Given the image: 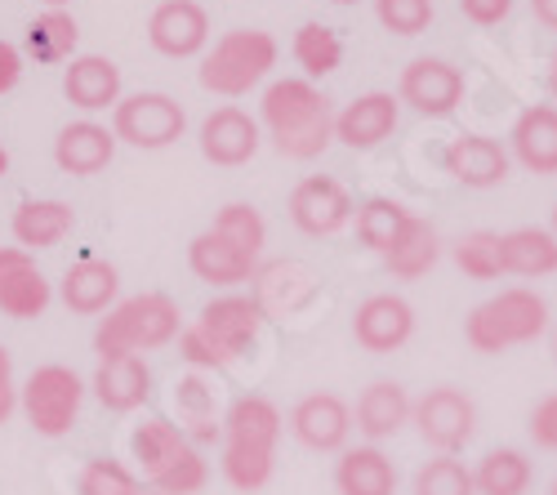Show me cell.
Returning a JSON list of instances; mask_svg holds the SVG:
<instances>
[{
	"instance_id": "cell-51",
	"label": "cell",
	"mask_w": 557,
	"mask_h": 495,
	"mask_svg": "<svg viewBox=\"0 0 557 495\" xmlns=\"http://www.w3.org/2000/svg\"><path fill=\"white\" fill-rule=\"evenodd\" d=\"M548 495H557V478H553V486H548Z\"/></svg>"
},
{
	"instance_id": "cell-29",
	"label": "cell",
	"mask_w": 557,
	"mask_h": 495,
	"mask_svg": "<svg viewBox=\"0 0 557 495\" xmlns=\"http://www.w3.org/2000/svg\"><path fill=\"white\" fill-rule=\"evenodd\" d=\"M437 259H442V237H437V228H433L429 219L410 214L406 228H401L397 242H393V250L384 255V268H388L397 282H420V277H429L433 268H437Z\"/></svg>"
},
{
	"instance_id": "cell-4",
	"label": "cell",
	"mask_w": 557,
	"mask_h": 495,
	"mask_svg": "<svg viewBox=\"0 0 557 495\" xmlns=\"http://www.w3.org/2000/svg\"><path fill=\"white\" fill-rule=\"evenodd\" d=\"M259 129L290 161H312L335 144V99L304 76L272 81L259 103Z\"/></svg>"
},
{
	"instance_id": "cell-45",
	"label": "cell",
	"mask_w": 557,
	"mask_h": 495,
	"mask_svg": "<svg viewBox=\"0 0 557 495\" xmlns=\"http://www.w3.org/2000/svg\"><path fill=\"white\" fill-rule=\"evenodd\" d=\"M531 14H535L548 32H557V0H531Z\"/></svg>"
},
{
	"instance_id": "cell-43",
	"label": "cell",
	"mask_w": 557,
	"mask_h": 495,
	"mask_svg": "<svg viewBox=\"0 0 557 495\" xmlns=\"http://www.w3.org/2000/svg\"><path fill=\"white\" fill-rule=\"evenodd\" d=\"M18 411V384H14V357L0 344V424H10V416Z\"/></svg>"
},
{
	"instance_id": "cell-3",
	"label": "cell",
	"mask_w": 557,
	"mask_h": 495,
	"mask_svg": "<svg viewBox=\"0 0 557 495\" xmlns=\"http://www.w3.org/2000/svg\"><path fill=\"white\" fill-rule=\"evenodd\" d=\"M263 326H268V312L255 295L223 290L197 312L188 326H183L178 357L193 371H227L259 344Z\"/></svg>"
},
{
	"instance_id": "cell-11",
	"label": "cell",
	"mask_w": 557,
	"mask_h": 495,
	"mask_svg": "<svg viewBox=\"0 0 557 495\" xmlns=\"http://www.w3.org/2000/svg\"><path fill=\"white\" fill-rule=\"evenodd\" d=\"M410 424L420 429L424 446H433L437 456H459L478 437V401L455 384H437L414 401Z\"/></svg>"
},
{
	"instance_id": "cell-32",
	"label": "cell",
	"mask_w": 557,
	"mask_h": 495,
	"mask_svg": "<svg viewBox=\"0 0 557 495\" xmlns=\"http://www.w3.org/2000/svg\"><path fill=\"white\" fill-rule=\"evenodd\" d=\"M535 482V465L518 451V446H495L473 469L478 495H527Z\"/></svg>"
},
{
	"instance_id": "cell-18",
	"label": "cell",
	"mask_w": 557,
	"mask_h": 495,
	"mask_svg": "<svg viewBox=\"0 0 557 495\" xmlns=\"http://www.w3.org/2000/svg\"><path fill=\"white\" fill-rule=\"evenodd\" d=\"M148 40L165 59H193L210 45V14L201 0H161L148 18Z\"/></svg>"
},
{
	"instance_id": "cell-6",
	"label": "cell",
	"mask_w": 557,
	"mask_h": 495,
	"mask_svg": "<svg viewBox=\"0 0 557 495\" xmlns=\"http://www.w3.org/2000/svg\"><path fill=\"white\" fill-rule=\"evenodd\" d=\"M183 312L165 290H144L129 295L116 308H108V318L95 331V352L99 357H121V352H157L183 335Z\"/></svg>"
},
{
	"instance_id": "cell-31",
	"label": "cell",
	"mask_w": 557,
	"mask_h": 495,
	"mask_svg": "<svg viewBox=\"0 0 557 495\" xmlns=\"http://www.w3.org/2000/svg\"><path fill=\"white\" fill-rule=\"evenodd\" d=\"M499 255L508 277H553L557 273V237L548 228L499 233Z\"/></svg>"
},
{
	"instance_id": "cell-5",
	"label": "cell",
	"mask_w": 557,
	"mask_h": 495,
	"mask_svg": "<svg viewBox=\"0 0 557 495\" xmlns=\"http://www.w3.org/2000/svg\"><path fill=\"white\" fill-rule=\"evenodd\" d=\"M129 456H134V473L157 495H201L210 486V465L201 446L161 416L144 420L129 433Z\"/></svg>"
},
{
	"instance_id": "cell-49",
	"label": "cell",
	"mask_w": 557,
	"mask_h": 495,
	"mask_svg": "<svg viewBox=\"0 0 557 495\" xmlns=\"http://www.w3.org/2000/svg\"><path fill=\"white\" fill-rule=\"evenodd\" d=\"M553 237H557V206H553Z\"/></svg>"
},
{
	"instance_id": "cell-24",
	"label": "cell",
	"mask_w": 557,
	"mask_h": 495,
	"mask_svg": "<svg viewBox=\"0 0 557 495\" xmlns=\"http://www.w3.org/2000/svg\"><path fill=\"white\" fill-rule=\"evenodd\" d=\"M116 157V134L99 121H72L59 129L54 139V161L63 174H76V178H95L112 165Z\"/></svg>"
},
{
	"instance_id": "cell-52",
	"label": "cell",
	"mask_w": 557,
	"mask_h": 495,
	"mask_svg": "<svg viewBox=\"0 0 557 495\" xmlns=\"http://www.w3.org/2000/svg\"><path fill=\"white\" fill-rule=\"evenodd\" d=\"M553 357H557V335H553Z\"/></svg>"
},
{
	"instance_id": "cell-17",
	"label": "cell",
	"mask_w": 557,
	"mask_h": 495,
	"mask_svg": "<svg viewBox=\"0 0 557 495\" xmlns=\"http://www.w3.org/2000/svg\"><path fill=\"white\" fill-rule=\"evenodd\" d=\"M259 144H263L259 121H255L250 112H242V108H232V103L214 108V112L201 121V129H197L201 157H206L210 165H219V170H237V165L255 161Z\"/></svg>"
},
{
	"instance_id": "cell-23",
	"label": "cell",
	"mask_w": 557,
	"mask_h": 495,
	"mask_svg": "<svg viewBox=\"0 0 557 495\" xmlns=\"http://www.w3.org/2000/svg\"><path fill=\"white\" fill-rule=\"evenodd\" d=\"M116 295H121V273L108 259H95V255L76 259L59 282V299L76 318H99V312L116 308Z\"/></svg>"
},
{
	"instance_id": "cell-2",
	"label": "cell",
	"mask_w": 557,
	"mask_h": 495,
	"mask_svg": "<svg viewBox=\"0 0 557 495\" xmlns=\"http://www.w3.org/2000/svg\"><path fill=\"white\" fill-rule=\"evenodd\" d=\"M268 246V223L250 201H227L206 233L188 242V268L193 277L214 290H237L255 282L259 259Z\"/></svg>"
},
{
	"instance_id": "cell-7",
	"label": "cell",
	"mask_w": 557,
	"mask_h": 495,
	"mask_svg": "<svg viewBox=\"0 0 557 495\" xmlns=\"http://www.w3.org/2000/svg\"><path fill=\"white\" fill-rule=\"evenodd\" d=\"M544 331H548V304L527 286H508L463 318V339L482 357H499L508 348L535 344Z\"/></svg>"
},
{
	"instance_id": "cell-48",
	"label": "cell",
	"mask_w": 557,
	"mask_h": 495,
	"mask_svg": "<svg viewBox=\"0 0 557 495\" xmlns=\"http://www.w3.org/2000/svg\"><path fill=\"white\" fill-rule=\"evenodd\" d=\"M36 5H45V10H63V5H72V0H36Z\"/></svg>"
},
{
	"instance_id": "cell-13",
	"label": "cell",
	"mask_w": 557,
	"mask_h": 495,
	"mask_svg": "<svg viewBox=\"0 0 557 495\" xmlns=\"http://www.w3.org/2000/svg\"><path fill=\"white\" fill-rule=\"evenodd\" d=\"M286 210H290V223L304 237H335V233L348 228L352 214H357L348 188L339 184V178H331V174L299 178L290 201H286Z\"/></svg>"
},
{
	"instance_id": "cell-10",
	"label": "cell",
	"mask_w": 557,
	"mask_h": 495,
	"mask_svg": "<svg viewBox=\"0 0 557 495\" xmlns=\"http://www.w3.org/2000/svg\"><path fill=\"white\" fill-rule=\"evenodd\" d=\"M183 129H188V112H183L178 99L161 95V89H138V95H129L112 108L116 144H129L138 152H161V148L178 144Z\"/></svg>"
},
{
	"instance_id": "cell-22",
	"label": "cell",
	"mask_w": 557,
	"mask_h": 495,
	"mask_svg": "<svg viewBox=\"0 0 557 495\" xmlns=\"http://www.w3.org/2000/svg\"><path fill=\"white\" fill-rule=\"evenodd\" d=\"M410 411H414V401H410L406 384H397V380H370L361 388V397H357V407H352V429L370 446H380L384 437H397L410 424Z\"/></svg>"
},
{
	"instance_id": "cell-47",
	"label": "cell",
	"mask_w": 557,
	"mask_h": 495,
	"mask_svg": "<svg viewBox=\"0 0 557 495\" xmlns=\"http://www.w3.org/2000/svg\"><path fill=\"white\" fill-rule=\"evenodd\" d=\"M5 174H10V148L0 144V178H5Z\"/></svg>"
},
{
	"instance_id": "cell-36",
	"label": "cell",
	"mask_w": 557,
	"mask_h": 495,
	"mask_svg": "<svg viewBox=\"0 0 557 495\" xmlns=\"http://www.w3.org/2000/svg\"><path fill=\"white\" fill-rule=\"evenodd\" d=\"M174 401H178V429L188 433L193 442H219V433H223V420L214 416V401H210V388L201 384V375H188L178 384V393H174Z\"/></svg>"
},
{
	"instance_id": "cell-19",
	"label": "cell",
	"mask_w": 557,
	"mask_h": 495,
	"mask_svg": "<svg viewBox=\"0 0 557 495\" xmlns=\"http://www.w3.org/2000/svg\"><path fill=\"white\" fill-rule=\"evenodd\" d=\"M508 170H513V157L499 139H486V134H455L446 148V174L463 188H499Z\"/></svg>"
},
{
	"instance_id": "cell-12",
	"label": "cell",
	"mask_w": 557,
	"mask_h": 495,
	"mask_svg": "<svg viewBox=\"0 0 557 495\" xmlns=\"http://www.w3.org/2000/svg\"><path fill=\"white\" fill-rule=\"evenodd\" d=\"M290 437L299 446H308V451L317 456H339L348 437H352V407L331 393V388H317V393H304L295 407H290Z\"/></svg>"
},
{
	"instance_id": "cell-46",
	"label": "cell",
	"mask_w": 557,
	"mask_h": 495,
	"mask_svg": "<svg viewBox=\"0 0 557 495\" xmlns=\"http://www.w3.org/2000/svg\"><path fill=\"white\" fill-rule=\"evenodd\" d=\"M548 89H553V99H557V54L548 59Z\"/></svg>"
},
{
	"instance_id": "cell-34",
	"label": "cell",
	"mask_w": 557,
	"mask_h": 495,
	"mask_svg": "<svg viewBox=\"0 0 557 495\" xmlns=\"http://www.w3.org/2000/svg\"><path fill=\"white\" fill-rule=\"evenodd\" d=\"M290 54H295V63L304 67V81L317 85L321 76L339 72V63H344V40H339V32L326 27V23H304V27L295 32Z\"/></svg>"
},
{
	"instance_id": "cell-35",
	"label": "cell",
	"mask_w": 557,
	"mask_h": 495,
	"mask_svg": "<svg viewBox=\"0 0 557 495\" xmlns=\"http://www.w3.org/2000/svg\"><path fill=\"white\" fill-rule=\"evenodd\" d=\"M406 219H410V210H406L401 201L370 197V201H366V206H357V214H352V223H357V242L384 259V255L393 250L397 233L406 228Z\"/></svg>"
},
{
	"instance_id": "cell-16",
	"label": "cell",
	"mask_w": 557,
	"mask_h": 495,
	"mask_svg": "<svg viewBox=\"0 0 557 495\" xmlns=\"http://www.w3.org/2000/svg\"><path fill=\"white\" fill-rule=\"evenodd\" d=\"M414 335V308L406 295H393V290H380V295H366L357 308H352V339L375 352V357H388L397 348H406Z\"/></svg>"
},
{
	"instance_id": "cell-40",
	"label": "cell",
	"mask_w": 557,
	"mask_h": 495,
	"mask_svg": "<svg viewBox=\"0 0 557 495\" xmlns=\"http://www.w3.org/2000/svg\"><path fill=\"white\" fill-rule=\"evenodd\" d=\"M375 18L393 36H420L433 23V0H375Z\"/></svg>"
},
{
	"instance_id": "cell-44",
	"label": "cell",
	"mask_w": 557,
	"mask_h": 495,
	"mask_svg": "<svg viewBox=\"0 0 557 495\" xmlns=\"http://www.w3.org/2000/svg\"><path fill=\"white\" fill-rule=\"evenodd\" d=\"M18 81H23V54L10 40H0V95H10Z\"/></svg>"
},
{
	"instance_id": "cell-42",
	"label": "cell",
	"mask_w": 557,
	"mask_h": 495,
	"mask_svg": "<svg viewBox=\"0 0 557 495\" xmlns=\"http://www.w3.org/2000/svg\"><path fill=\"white\" fill-rule=\"evenodd\" d=\"M459 14L478 27H499L508 14H513V0H459Z\"/></svg>"
},
{
	"instance_id": "cell-9",
	"label": "cell",
	"mask_w": 557,
	"mask_h": 495,
	"mask_svg": "<svg viewBox=\"0 0 557 495\" xmlns=\"http://www.w3.org/2000/svg\"><path fill=\"white\" fill-rule=\"evenodd\" d=\"M18 407L40 437H67L85 407V380L63 362H45L18 388Z\"/></svg>"
},
{
	"instance_id": "cell-33",
	"label": "cell",
	"mask_w": 557,
	"mask_h": 495,
	"mask_svg": "<svg viewBox=\"0 0 557 495\" xmlns=\"http://www.w3.org/2000/svg\"><path fill=\"white\" fill-rule=\"evenodd\" d=\"M76 40H81V27L67 10H45L27 27V54L45 67H59L76 59Z\"/></svg>"
},
{
	"instance_id": "cell-15",
	"label": "cell",
	"mask_w": 557,
	"mask_h": 495,
	"mask_svg": "<svg viewBox=\"0 0 557 495\" xmlns=\"http://www.w3.org/2000/svg\"><path fill=\"white\" fill-rule=\"evenodd\" d=\"M54 304V286L23 246H0V312L14 322H36Z\"/></svg>"
},
{
	"instance_id": "cell-14",
	"label": "cell",
	"mask_w": 557,
	"mask_h": 495,
	"mask_svg": "<svg viewBox=\"0 0 557 495\" xmlns=\"http://www.w3.org/2000/svg\"><path fill=\"white\" fill-rule=\"evenodd\" d=\"M397 103L429 121H442L463 103V72L446 59H410L397 81Z\"/></svg>"
},
{
	"instance_id": "cell-26",
	"label": "cell",
	"mask_w": 557,
	"mask_h": 495,
	"mask_svg": "<svg viewBox=\"0 0 557 495\" xmlns=\"http://www.w3.org/2000/svg\"><path fill=\"white\" fill-rule=\"evenodd\" d=\"M63 95L81 112H108L121 103V67L103 54H76L63 67Z\"/></svg>"
},
{
	"instance_id": "cell-1",
	"label": "cell",
	"mask_w": 557,
	"mask_h": 495,
	"mask_svg": "<svg viewBox=\"0 0 557 495\" xmlns=\"http://www.w3.org/2000/svg\"><path fill=\"white\" fill-rule=\"evenodd\" d=\"M286 433V416L272 397L246 393L223 411V433H219V473L232 491L255 495L272 482L276 473V446Z\"/></svg>"
},
{
	"instance_id": "cell-30",
	"label": "cell",
	"mask_w": 557,
	"mask_h": 495,
	"mask_svg": "<svg viewBox=\"0 0 557 495\" xmlns=\"http://www.w3.org/2000/svg\"><path fill=\"white\" fill-rule=\"evenodd\" d=\"M317 295V282L304 263L282 259V263H268L255 273V299L263 304L268 318H282V312H299L308 299Z\"/></svg>"
},
{
	"instance_id": "cell-41",
	"label": "cell",
	"mask_w": 557,
	"mask_h": 495,
	"mask_svg": "<svg viewBox=\"0 0 557 495\" xmlns=\"http://www.w3.org/2000/svg\"><path fill=\"white\" fill-rule=\"evenodd\" d=\"M527 433H531V442L540 446V451H557V393L535 401V411L527 420Z\"/></svg>"
},
{
	"instance_id": "cell-21",
	"label": "cell",
	"mask_w": 557,
	"mask_h": 495,
	"mask_svg": "<svg viewBox=\"0 0 557 495\" xmlns=\"http://www.w3.org/2000/svg\"><path fill=\"white\" fill-rule=\"evenodd\" d=\"M89 388H95L103 411L129 416L152 397V367H148V357H134V352L99 357V371H95V384Z\"/></svg>"
},
{
	"instance_id": "cell-38",
	"label": "cell",
	"mask_w": 557,
	"mask_h": 495,
	"mask_svg": "<svg viewBox=\"0 0 557 495\" xmlns=\"http://www.w3.org/2000/svg\"><path fill=\"white\" fill-rule=\"evenodd\" d=\"M76 495H148V486L129 465L112 456H95V460H85L76 478Z\"/></svg>"
},
{
	"instance_id": "cell-37",
	"label": "cell",
	"mask_w": 557,
	"mask_h": 495,
	"mask_svg": "<svg viewBox=\"0 0 557 495\" xmlns=\"http://www.w3.org/2000/svg\"><path fill=\"white\" fill-rule=\"evenodd\" d=\"M455 263H459V273L469 277V282H495L504 277V255H499V233L491 228H478V233H463L455 242Z\"/></svg>"
},
{
	"instance_id": "cell-27",
	"label": "cell",
	"mask_w": 557,
	"mask_h": 495,
	"mask_svg": "<svg viewBox=\"0 0 557 495\" xmlns=\"http://www.w3.org/2000/svg\"><path fill=\"white\" fill-rule=\"evenodd\" d=\"M76 228V210L59 197H36V201H23L10 219V233L23 250H54L72 237Z\"/></svg>"
},
{
	"instance_id": "cell-20",
	"label": "cell",
	"mask_w": 557,
	"mask_h": 495,
	"mask_svg": "<svg viewBox=\"0 0 557 495\" xmlns=\"http://www.w3.org/2000/svg\"><path fill=\"white\" fill-rule=\"evenodd\" d=\"M401 121V103L384 89H370V95L352 99L344 112H335V139L352 152H370L384 139H393V129Z\"/></svg>"
},
{
	"instance_id": "cell-39",
	"label": "cell",
	"mask_w": 557,
	"mask_h": 495,
	"mask_svg": "<svg viewBox=\"0 0 557 495\" xmlns=\"http://www.w3.org/2000/svg\"><path fill=\"white\" fill-rule=\"evenodd\" d=\"M414 495H478L473 486V469L455 460V456H433L420 465V473H414Z\"/></svg>"
},
{
	"instance_id": "cell-50",
	"label": "cell",
	"mask_w": 557,
	"mask_h": 495,
	"mask_svg": "<svg viewBox=\"0 0 557 495\" xmlns=\"http://www.w3.org/2000/svg\"><path fill=\"white\" fill-rule=\"evenodd\" d=\"M335 5H357V0H335Z\"/></svg>"
},
{
	"instance_id": "cell-53",
	"label": "cell",
	"mask_w": 557,
	"mask_h": 495,
	"mask_svg": "<svg viewBox=\"0 0 557 495\" xmlns=\"http://www.w3.org/2000/svg\"><path fill=\"white\" fill-rule=\"evenodd\" d=\"M148 495H157V491H148Z\"/></svg>"
},
{
	"instance_id": "cell-28",
	"label": "cell",
	"mask_w": 557,
	"mask_h": 495,
	"mask_svg": "<svg viewBox=\"0 0 557 495\" xmlns=\"http://www.w3.org/2000/svg\"><path fill=\"white\" fill-rule=\"evenodd\" d=\"M397 465L380 446H344L335 460V491L339 495H397Z\"/></svg>"
},
{
	"instance_id": "cell-8",
	"label": "cell",
	"mask_w": 557,
	"mask_h": 495,
	"mask_svg": "<svg viewBox=\"0 0 557 495\" xmlns=\"http://www.w3.org/2000/svg\"><path fill=\"white\" fill-rule=\"evenodd\" d=\"M276 54H282V45H276L272 32L232 27L201 59V89H210V95H219V99H242L255 85L268 81V72L276 67Z\"/></svg>"
},
{
	"instance_id": "cell-25",
	"label": "cell",
	"mask_w": 557,
	"mask_h": 495,
	"mask_svg": "<svg viewBox=\"0 0 557 495\" xmlns=\"http://www.w3.org/2000/svg\"><path fill=\"white\" fill-rule=\"evenodd\" d=\"M508 157L527 165L531 174H557V108L553 103H531L518 112L513 134H508Z\"/></svg>"
}]
</instances>
